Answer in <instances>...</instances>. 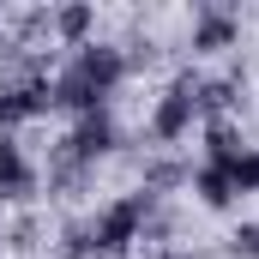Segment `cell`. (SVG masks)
<instances>
[{"label":"cell","instance_id":"obj_1","mask_svg":"<svg viewBox=\"0 0 259 259\" xmlns=\"http://www.w3.org/2000/svg\"><path fill=\"white\" fill-rule=\"evenodd\" d=\"M121 78H127L121 49H109V42H84V49L72 55V66L55 78V103L78 109V115H97V109L115 97V84H121Z\"/></svg>","mask_w":259,"mask_h":259},{"label":"cell","instance_id":"obj_10","mask_svg":"<svg viewBox=\"0 0 259 259\" xmlns=\"http://www.w3.org/2000/svg\"><path fill=\"white\" fill-rule=\"evenodd\" d=\"M223 175H229L235 193H259V151H235V157L223 163Z\"/></svg>","mask_w":259,"mask_h":259},{"label":"cell","instance_id":"obj_13","mask_svg":"<svg viewBox=\"0 0 259 259\" xmlns=\"http://www.w3.org/2000/svg\"><path fill=\"white\" fill-rule=\"evenodd\" d=\"M0 247H6V229H0Z\"/></svg>","mask_w":259,"mask_h":259},{"label":"cell","instance_id":"obj_4","mask_svg":"<svg viewBox=\"0 0 259 259\" xmlns=\"http://www.w3.org/2000/svg\"><path fill=\"white\" fill-rule=\"evenodd\" d=\"M55 109V84L49 78H30V84H0V127H24V121H36V115H49Z\"/></svg>","mask_w":259,"mask_h":259},{"label":"cell","instance_id":"obj_9","mask_svg":"<svg viewBox=\"0 0 259 259\" xmlns=\"http://www.w3.org/2000/svg\"><path fill=\"white\" fill-rule=\"evenodd\" d=\"M205 151H211V169H223V163H229L235 151H247V145L235 139V127H229V121H211V127H205Z\"/></svg>","mask_w":259,"mask_h":259},{"label":"cell","instance_id":"obj_6","mask_svg":"<svg viewBox=\"0 0 259 259\" xmlns=\"http://www.w3.org/2000/svg\"><path fill=\"white\" fill-rule=\"evenodd\" d=\"M235 36H241V24H235V12H229V6H199V18H193V55L235 49Z\"/></svg>","mask_w":259,"mask_h":259},{"label":"cell","instance_id":"obj_7","mask_svg":"<svg viewBox=\"0 0 259 259\" xmlns=\"http://www.w3.org/2000/svg\"><path fill=\"white\" fill-rule=\"evenodd\" d=\"M72 163H91V157H103V151H115V121L97 109V115H78V127H72Z\"/></svg>","mask_w":259,"mask_h":259},{"label":"cell","instance_id":"obj_2","mask_svg":"<svg viewBox=\"0 0 259 259\" xmlns=\"http://www.w3.org/2000/svg\"><path fill=\"white\" fill-rule=\"evenodd\" d=\"M145 217H151V193H127L121 205H109V211L91 223V247L121 259L133 241H145Z\"/></svg>","mask_w":259,"mask_h":259},{"label":"cell","instance_id":"obj_5","mask_svg":"<svg viewBox=\"0 0 259 259\" xmlns=\"http://www.w3.org/2000/svg\"><path fill=\"white\" fill-rule=\"evenodd\" d=\"M36 193V169L30 157L18 151V139H0V205H18V199Z\"/></svg>","mask_w":259,"mask_h":259},{"label":"cell","instance_id":"obj_3","mask_svg":"<svg viewBox=\"0 0 259 259\" xmlns=\"http://www.w3.org/2000/svg\"><path fill=\"white\" fill-rule=\"evenodd\" d=\"M199 121V72H181L169 91H163V103H157V115H151V133L163 139V145H175V139H187Z\"/></svg>","mask_w":259,"mask_h":259},{"label":"cell","instance_id":"obj_8","mask_svg":"<svg viewBox=\"0 0 259 259\" xmlns=\"http://www.w3.org/2000/svg\"><path fill=\"white\" fill-rule=\"evenodd\" d=\"M91 24H97V12H91V6H61V12H55V30H61V36L72 42V49H84Z\"/></svg>","mask_w":259,"mask_h":259},{"label":"cell","instance_id":"obj_12","mask_svg":"<svg viewBox=\"0 0 259 259\" xmlns=\"http://www.w3.org/2000/svg\"><path fill=\"white\" fill-rule=\"evenodd\" d=\"M235 253H241V259H259V223L235 229Z\"/></svg>","mask_w":259,"mask_h":259},{"label":"cell","instance_id":"obj_11","mask_svg":"<svg viewBox=\"0 0 259 259\" xmlns=\"http://www.w3.org/2000/svg\"><path fill=\"white\" fill-rule=\"evenodd\" d=\"M193 193L205 199L211 211H223V205L235 199V187H229V175H223V169H199V175H193Z\"/></svg>","mask_w":259,"mask_h":259}]
</instances>
